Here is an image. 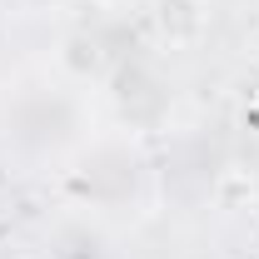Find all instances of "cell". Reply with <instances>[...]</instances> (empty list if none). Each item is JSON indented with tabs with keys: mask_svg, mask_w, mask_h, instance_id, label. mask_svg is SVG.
<instances>
[{
	"mask_svg": "<svg viewBox=\"0 0 259 259\" xmlns=\"http://www.w3.org/2000/svg\"><path fill=\"white\" fill-rule=\"evenodd\" d=\"M75 130H80V105H75V95L45 90V85L25 90L20 105H15V115H10V140L20 150H30V155L65 150L75 140Z\"/></svg>",
	"mask_w": 259,
	"mask_h": 259,
	"instance_id": "cell-1",
	"label": "cell"
},
{
	"mask_svg": "<svg viewBox=\"0 0 259 259\" xmlns=\"http://www.w3.org/2000/svg\"><path fill=\"white\" fill-rule=\"evenodd\" d=\"M155 25L169 45H199L209 30V0H155Z\"/></svg>",
	"mask_w": 259,
	"mask_h": 259,
	"instance_id": "cell-2",
	"label": "cell"
},
{
	"mask_svg": "<svg viewBox=\"0 0 259 259\" xmlns=\"http://www.w3.org/2000/svg\"><path fill=\"white\" fill-rule=\"evenodd\" d=\"M100 5H135V0H100Z\"/></svg>",
	"mask_w": 259,
	"mask_h": 259,
	"instance_id": "cell-3",
	"label": "cell"
},
{
	"mask_svg": "<svg viewBox=\"0 0 259 259\" xmlns=\"http://www.w3.org/2000/svg\"><path fill=\"white\" fill-rule=\"evenodd\" d=\"M30 5H40V0H30Z\"/></svg>",
	"mask_w": 259,
	"mask_h": 259,
	"instance_id": "cell-4",
	"label": "cell"
}]
</instances>
